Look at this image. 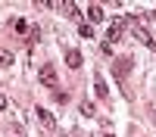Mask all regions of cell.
<instances>
[{"mask_svg": "<svg viewBox=\"0 0 156 137\" xmlns=\"http://www.w3.org/2000/svg\"><path fill=\"white\" fill-rule=\"evenodd\" d=\"M128 28H131V34H134V37H137V41L144 44V47L156 50V41H153V34H150V31H147V28H144V25H140L134 16H128Z\"/></svg>", "mask_w": 156, "mask_h": 137, "instance_id": "6da1fadb", "label": "cell"}, {"mask_svg": "<svg viewBox=\"0 0 156 137\" xmlns=\"http://www.w3.org/2000/svg\"><path fill=\"white\" fill-rule=\"evenodd\" d=\"M37 78H41L44 87H50V91H53V87H56V66H53V62H44V66L37 69Z\"/></svg>", "mask_w": 156, "mask_h": 137, "instance_id": "7a4b0ae2", "label": "cell"}, {"mask_svg": "<svg viewBox=\"0 0 156 137\" xmlns=\"http://www.w3.org/2000/svg\"><path fill=\"white\" fill-rule=\"evenodd\" d=\"M131 56H115V62H112V72H115V78H125L128 72H131Z\"/></svg>", "mask_w": 156, "mask_h": 137, "instance_id": "3957f363", "label": "cell"}, {"mask_svg": "<svg viewBox=\"0 0 156 137\" xmlns=\"http://www.w3.org/2000/svg\"><path fill=\"white\" fill-rule=\"evenodd\" d=\"M122 19H112L109 22V28H106V44H115V41H119V37H122Z\"/></svg>", "mask_w": 156, "mask_h": 137, "instance_id": "277c9868", "label": "cell"}, {"mask_svg": "<svg viewBox=\"0 0 156 137\" xmlns=\"http://www.w3.org/2000/svg\"><path fill=\"white\" fill-rule=\"evenodd\" d=\"M37 118L44 122V128H47V131H56V118H53V112H50V109L37 106Z\"/></svg>", "mask_w": 156, "mask_h": 137, "instance_id": "5b68a950", "label": "cell"}, {"mask_svg": "<svg viewBox=\"0 0 156 137\" xmlns=\"http://www.w3.org/2000/svg\"><path fill=\"white\" fill-rule=\"evenodd\" d=\"M87 19H90V22H103V19H106V12H103L100 3H90V6H87Z\"/></svg>", "mask_w": 156, "mask_h": 137, "instance_id": "8992f818", "label": "cell"}, {"mask_svg": "<svg viewBox=\"0 0 156 137\" xmlns=\"http://www.w3.org/2000/svg\"><path fill=\"white\" fill-rule=\"evenodd\" d=\"M66 66H69V69H78V66H81V53H78V50H66Z\"/></svg>", "mask_w": 156, "mask_h": 137, "instance_id": "52a82bcc", "label": "cell"}, {"mask_svg": "<svg viewBox=\"0 0 156 137\" xmlns=\"http://www.w3.org/2000/svg\"><path fill=\"white\" fill-rule=\"evenodd\" d=\"M94 91H97V97H109V87L103 81V75H94Z\"/></svg>", "mask_w": 156, "mask_h": 137, "instance_id": "ba28073f", "label": "cell"}, {"mask_svg": "<svg viewBox=\"0 0 156 137\" xmlns=\"http://www.w3.org/2000/svg\"><path fill=\"white\" fill-rule=\"evenodd\" d=\"M59 9L66 12V16H78V12H81V9H78V3H72V0H62V3H59Z\"/></svg>", "mask_w": 156, "mask_h": 137, "instance_id": "9c48e42d", "label": "cell"}, {"mask_svg": "<svg viewBox=\"0 0 156 137\" xmlns=\"http://www.w3.org/2000/svg\"><path fill=\"white\" fill-rule=\"evenodd\" d=\"M9 66H12V53L0 47V69H9Z\"/></svg>", "mask_w": 156, "mask_h": 137, "instance_id": "30bf717a", "label": "cell"}, {"mask_svg": "<svg viewBox=\"0 0 156 137\" xmlns=\"http://www.w3.org/2000/svg\"><path fill=\"white\" fill-rule=\"evenodd\" d=\"M81 112H84L87 118H94V115H97V106H94V103L87 100V103H81Z\"/></svg>", "mask_w": 156, "mask_h": 137, "instance_id": "8fae6325", "label": "cell"}, {"mask_svg": "<svg viewBox=\"0 0 156 137\" xmlns=\"http://www.w3.org/2000/svg\"><path fill=\"white\" fill-rule=\"evenodd\" d=\"M78 34H81V37H94V28H90V25H81V28H78Z\"/></svg>", "mask_w": 156, "mask_h": 137, "instance_id": "7c38bea8", "label": "cell"}, {"mask_svg": "<svg viewBox=\"0 0 156 137\" xmlns=\"http://www.w3.org/2000/svg\"><path fill=\"white\" fill-rule=\"evenodd\" d=\"M100 50H103V56H106V59H109V56H112V47H109V44H106V41H103V44H100Z\"/></svg>", "mask_w": 156, "mask_h": 137, "instance_id": "4fadbf2b", "label": "cell"}, {"mask_svg": "<svg viewBox=\"0 0 156 137\" xmlns=\"http://www.w3.org/2000/svg\"><path fill=\"white\" fill-rule=\"evenodd\" d=\"M6 109H9V100H6L3 94H0V112H6Z\"/></svg>", "mask_w": 156, "mask_h": 137, "instance_id": "5bb4252c", "label": "cell"}, {"mask_svg": "<svg viewBox=\"0 0 156 137\" xmlns=\"http://www.w3.org/2000/svg\"><path fill=\"white\" fill-rule=\"evenodd\" d=\"M147 19H150V22H156V9H150V12H147Z\"/></svg>", "mask_w": 156, "mask_h": 137, "instance_id": "9a60e30c", "label": "cell"}, {"mask_svg": "<svg viewBox=\"0 0 156 137\" xmlns=\"http://www.w3.org/2000/svg\"><path fill=\"white\" fill-rule=\"evenodd\" d=\"M103 137H115V134H103Z\"/></svg>", "mask_w": 156, "mask_h": 137, "instance_id": "2e32d148", "label": "cell"}]
</instances>
